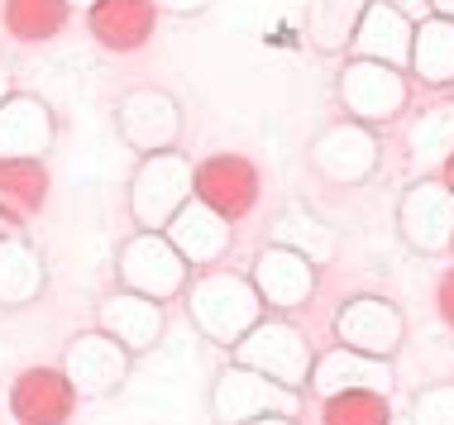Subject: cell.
<instances>
[{"mask_svg":"<svg viewBox=\"0 0 454 425\" xmlns=\"http://www.w3.org/2000/svg\"><path fill=\"white\" fill-rule=\"evenodd\" d=\"M187 315L211 344L235 349L268 311L244 273H201L196 282H187Z\"/></svg>","mask_w":454,"mask_h":425,"instance_id":"6da1fadb","label":"cell"},{"mask_svg":"<svg viewBox=\"0 0 454 425\" xmlns=\"http://www.w3.org/2000/svg\"><path fill=\"white\" fill-rule=\"evenodd\" d=\"M192 187H196V163L182 149L139 158V167L129 173V191H125L134 229H144V235H163L168 220L192 201Z\"/></svg>","mask_w":454,"mask_h":425,"instance_id":"7a4b0ae2","label":"cell"},{"mask_svg":"<svg viewBox=\"0 0 454 425\" xmlns=\"http://www.w3.org/2000/svg\"><path fill=\"white\" fill-rule=\"evenodd\" d=\"M301 406H306L301 392L244 368V363H225L211 382V421L215 425H249L259 416H292L297 421Z\"/></svg>","mask_w":454,"mask_h":425,"instance_id":"3957f363","label":"cell"},{"mask_svg":"<svg viewBox=\"0 0 454 425\" xmlns=\"http://www.w3.org/2000/svg\"><path fill=\"white\" fill-rule=\"evenodd\" d=\"M235 363L263 373V378H273L282 387H292V392H301L306 378H311L316 349H311V339H306L292 321H282V315H263V321L235 344Z\"/></svg>","mask_w":454,"mask_h":425,"instance_id":"277c9868","label":"cell"},{"mask_svg":"<svg viewBox=\"0 0 454 425\" xmlns=\"http://www.w3.org/2000/svg\"><path fill=\"white\" fill-rule=\"evenodd\" d=\"M182 129H187V115H182L177 96L163 87H129L115 101V135L139 158L177 149Z\"/></svg>","mask_w":454,"mask_h":425,"instance_id":"5b68a950","label":"cell"},{"mask_svg":"<svg viewBox=\"0 0 454 425\" xmlns=\"http://www.w3.org/2000/svg\"><path fill=\"white\" fill-rule=\"evenodd\" d=\"M335 96L345 105V120H359V125L378 129L387 120H397L411 101V81L407 72L368 63V58H349L335 77Z\"/></svg>","mask_w":454,"mask_h":425,"instance_id":"8992f818","label":"cell"},{"mask_svg":"<svg viewBox=\"0 0 454 425\" xmlns=\"http://www.w3.org/2000/svg\"><path fill=\"white\" fill-rule=\"evenodd\" d=\"M306 163L330 187H364L383 163V143H378V129L359 125V120H335L311 139Z\"/></svg>","mask_w":454,"mask_h":425,"instance_id":"52a82bcc","label":"cell"},{"mask_svg":"<svg viewBox=\"0 0 454 425\" xmlns=\"http://www.w3.org/2000/svg\"><path fill=\"white\" fill-rule=\"evenodd\" d=\"M397 235L421 259H440L454 244V197L440 177H416L397 197Z\"/></svg>","mask_w":454,"mask_h":425,"instance_id":"ba28073f","label":"cell"},{"mask_svg":"<svg viewBox=\"0 0 454 425\" xmlns=\"http://www.w3.org/2000/svg\"><path fill=\"white\" fill-rule=\"evenodd\" d=\"M335 344L340 349H354V354H368V359H397V349L407 344V315H402L397 301L387 297H349L335 306Z\"/></svg>","mask_w":454,"mask_h":425,"instance_id":"9c48e42d","label":"cell"},{"mask_svg":"<svg viewBox=\"0 0 454 425\" xmlns=\"http://www.w3.org/2000/svg\"><path fill=\"white\" fill-rule=\"evenodd\" d=\"M115 277L125 291H139L149 301H173L187 291L192 282V268L182 263V253L168 244L163 235H129L120 244V259H115Z\"/></svg>","mask_w":454,"mask_h":425,"instance_id":"30bf717a","label":"cell"},{"mask_svg":"<svg viewBox=\"0 0 454 425\" xmlns=\"http://www.w3.org/2000/svg\"><path fill=\"white\" fill-rule=\"evenodd\" d=\"M129 363L134 354L129 349H120L110 335L101 330H82L67 339L63 349V378L72 382V392H77V402H101V397H115L120 387L129 378Z\"/></svg>","mask_w":454,"mask_h":425,"instance_id":"8fae6325","label":"cell"},{"mask_svg":"<svg viewBox=\"0 0 454 425\" xmlns=\"http://www.w3.org/2000/svg\"><path fill=\"white\" fill-rule=\"evenodd\" d=\"M192 197L206 205V211H215L220 220L239 225L254 215V205L263 197V177L259 167L249 163L244 153H211L196 163V187Z\"/></svg>","mask_w":454,"mask_h":425,"instance_id":"7c38bea8","label":"cell"},{"mask_svg":"<svg viewBox=\"0 0 454 425\" xmlns=\"http://www.w3.org/2000/svg\"><path fill=\"white\" fill-rule=\"evenodd\" d=\"M96 330L110 335L120 349H129V354H149V349H158V339L168 330L163 301H149V297H139V291L115 287L96 301Z\"/></svg>","mask_w":454,"mask_h":425,"instance_id":"4fadbf2b","label":"cell"},{"mask_svg":"<svg viewBox=\"0 0 454 425\" xmlns=\"http://www.w3.org/2000/svg\"><path fill=\"white\" fill-rule=\"evenodd\" d=\"M249 282L259 291L263 311H297L316 297V282H321V268L301 259L292 249H278V244H263L254 253V268H249Z\"/></svg>","mask_w":454,"mask_h":425,"instance_id":"5bb4252c","label":"cell"},{"mask_svg":"<svg viewBox=\"0 0 454 425\" xmlns=\"http://www.w3.org/2000/svg\"><path fill=\"white\" fill-rule=\"evenodd\" d=\"M311 397H340V392H383L392 397V387H397V373H392L387 359H368V354H354V349H321L311 363Z\"/></svg>","mask_w":454,"mask_h":425,"instance_id":"9a60e30c","label":"cell"},{"mask_svg":"<svg viewBox=\"0 0 454 425\" xmlns=\"http://www.w3.org/2000/svg\"><path fill=\"white\" fill-rule=\"evenodd\" d=\"M72 411H77V392L63 378V368H24L15 382H10V416L15 425H67Z\"/></svg>","mask_w":454,"mask_h":425,"instance_id":"2e32d148","label":"cell"},{"mask_svg":"<svg viewBox=\"0 0 454 425\" xmlns=\"http://www.w3.org/2000/svg\"><path fill=\"white\" fill-rule=\"evenodd\" d=\"M53 139H58V120L48 101H39L29 91H15L0 101V163H10V158H48Z\"/></svg>","mask_w":454,"mask_h":425,"instance_id":"e0dca14e","label":"cell"},{"mask_svg":"<svg viewBox=\"0 0 454 425\" xmlns=\"http://www.w3.org/2000/svg\"><path fill=\"white\" fill-rule=\"evenodd\" d=\"M163 239L182 253L187 268H211V263H220L230 253V244H235V225L220 220L215 211H206V205L192 197L173 220H168Z\"/></svg>","mask_w":454,"mask_h":425,"instance_id":"ac0fdd59","label":"cell"},{"mask_svg":"<svg viewBox=\"0 0 454 425\" xmlns=\"http://www.w3.org/2000/svg\"><path fill=\"white\" fill-rule=\"evenodd\" d=\"M268 244L301 253L311 268H330V263L340 259V244H345V239H340V229L330 225L325 215H316L306 201H287L273 215V225H268Z\"/></svg>","mask_w":454,"mask_h":425,"instance_id":"d6986e66","label":"cell"},{"mask_svg":"<svg viewBox=\"0 0 454 425\" xmlns=\"http://www.w3.org/2000/svg\"><path fill=\"white\" fill-rule=\"evenodd\" d=\"M87 29L106 53H139L158 29L153 0H96L87 10Z\"/></svg>","mask_w":454,"mask_h":425,"instance_id":"ffe728a7","label":"cell"},{"mask_svg":"<svg viewBox=\"0 0 454 425\" xmlns=\"http://www.w3.org/2000/svg\"><path fill=\"white\" fill-rule=\"evenodd\" d=\"M411 29L416 24L407 15H397V10L383 5V0H368L359 29H354L349 58H368V63L407 72V63H411Z\"/></svg>","mask_w":454,"mask_h":425,"instance_id":"44dd1931","label":"cell"},{"mask_svg":"<svg viewBox=\"0 0 454 425\" xmlns=\"http://www.w3.org/2000/svg\"><path fill=\"white\" fill-rule=\"evenodd\" d=\"M43 205H48L43 158H10V163H0V220H5V229L39 220Z\"/></svg>","mask_w":454,"mask_h":425,"instance_id":"7402d4cb","label":"cell"},{"mask_svg":"<svg viewBox=\"0 0 454 425\" xmlns=\"http://www.w3.org/2000/svg\"><path fill=\"white\" fill-rule=\"evenodd\" d=\"M48 287V263L34 239L0 235V306H29Z\"/></svg>","mask_w":454,"mask_h":425,"instance_id":"603a6c76","label":"cell"},{"mask_svg":"<svg viewBox=\"0 0 454 425\" xmlns=\"http://www.w3.org/2000/svg\"><path fill=\"white\" fill-rule=\"evenodd\" d=\"M407 72L416 81H426L431 91L454 87V19L426 15L411 29V63Z\"/></svg>","mask_w":454,"mask_h":425,"instance_id":"cb8c5ba5","label":"cell"},{"mask_svg":"<svg viewBox=\"0 0 454 425\" xmlns=\"http://www.w3.org/2000/svg\"><path fill=\"white\" fill-rule=\"evenodd\" d=\"M364 10H368V0H311L306 5V43L321 58L349 53Z\"/></svg>","mask_w":454,"mask_h":425,"instance_id":"d4e9b609","label":"cell"},{"mask_svg":"<svg viewBox=\"0 0 454 425\" xmlns=\"http://www.w3.org/2000/svg\"><path fill=\"white\" fill-rule=\"evenodd\" d=\"M72 5L67 0H0V24L20 43H48L67 29Z\"/></svg>","mask_w":454,"mask_h":425,"instance_id":"484cf974","label":"cell"},{"mask_svg":"<svg viewBox=\"0 0 454 425\" xmlns=\"http://www.w3.org/2000/svg\"><path fill=\"white\" fill-rule=\"evenodd\" d=\"M407 153L416 163H445L454 153V101H435L416 111V120L407 125Z\"/></svg>","mask_w":454,"mask_h":425,"instance_id":"4316f807","label":"cell"},{"mask_svg":"<svg viewBox=\"0 0 454 425\" xmlns=\"http://www.w3.org/2000/svg\"><path fill=\"white\" fill-rule=\"evenodd\" d=\"M321 425H392V397L383 392H340L321 402Z\"/></svg>","mask_w":454,"mask_h":425,"instance_id":"83f0119b","label":"cell"},{"mask_svg":"<svg viewBox=\"0 0 454 425\" xmlns=\"http://www.w3.org/2000/svg\"><path fill=\"white\" fill-rule=\"evenodd\" d=\"M407 425H454V382H426L411 392Z\"/></svg>","mask_w":454,"mask_h":425,"instance_id":"f1b7e54d","label":"cell"},{"mask_svg":"<svg viewBox=\"0 0 454 425\" xmlns=\"http://www.w3.org/2000/svg\"><path fill=\"white\" fill-rule=\"evenodd\" d=\"M215 0H153V10L158 15H173V19H196V15H206Z\"/></svg>","mask_w":454,"mask_h":425,"instance_id":"f546056e","label":"cell"},{"mask_svg":"<svg viewBox=\"0 0 454 425\" xmlns=\"http://www.w3.org/2000/svg\"><path fill=\"white\" fill-rule=\"evenodd\" d=\"M435 311H440V325L454 335V268L435 282Z\"/></svg>","mask_w":454,"mask_h":425,"instance_id":"4dcf8cb0","label":"cell"},{"mask_svg":"<svg viewBox=\"0 0 454 425\" xmlns=\"http://www.w3.org/2000/svg\"><path fill=\"white\" fill-rule=\"evenodd\" d=\"M383 5H392L397 15H407L411 24H421L426 15H431V5H426V0H383Z\"/></svg>","mask_w":454,"mask_h":425,"instance_id":"1f68e13d","label":"cell"},{"mask_svg":"<svg viewBox=\"0 0 454 425\" xmlns=\"http://www.w3.org/2000/svg\"><path fill=\"white\" fill-rule=\"evenodd\" d=\"M431 5V15H440V19H454V0H426Z\"/></svg>","mask_w":454,"mask_h":425,"instance_id":"d6a6232c","label":"cell"},{"mask_svg":"<svg viewBox=\"0 0 454 425\" xmlns=\"http://www.w3.org/2000/svg\"><path fill=\"white\" fill-rule=\"evenodd\" d=\"M5 96H15V77H10V67L0 63V101H5Z\"/></svg>","mask_w":454,"mask_h":425,"instance_id":"836d02e7","label":"cell"},{"mask_svg":"<svg viewBox=\"0 0 454 425\" xmlns=\"http://www.w3.org/2000/svg\"><path fill=\"white\" fill-rule=\"evenodd\" d=\"M440 182H445V187H450V197H454V153L445 158V163H440Z\"/></svg>","mask_w":454,"mask_h":425,"instance_id":"e575fe53","label":"cell"},{"mask_svg":"<svg viewBox=\"0 0 454 425\" xmlns=\"http://www.w3.org/2000/svg\"><path fill=\"white\" fill-rule=\"evenodd\" d=\"M249 425H297L292 416H259V421H249Z\"/></svg>","mask_w":454,"mask_h":425,"instance_id":"d590c367","label":"cell"},{"mask_svg":"<svg viewBox=\"0 0 454 425\" xmlns=\"http://www.w3.org/2000/svg\"><path fill=\"white\" fill-rule=\"evenodd\" d=\"M67 5H72V10H77V5H87V10H91V5H96V0H67Z\"/></svg>","mask_w":454,"mask_h":425,"instance_id":"8d00e7d4","label":"cell"},{"mask_svg":"<svg viewBox=\"0 0 454 425\" xmlns=\"http://www.w3.org/2000/svg\"><path fill=\"white\" fill-rule=\"evenodd\" d=\"M0 235H10V229H5V220H0Z\"/></svg>","mask_w":454,"mask_h":425,"instance_id":"74e56055","label":"cell"},{"mask_svg":"<svg viewBox=\"0 0 454 425\" xmlns=\"http://www.w3.org/2000/svg\"><path fill=\"white\" fill-rule=\"evenodd\" d=\"M450 253H454V244H450Z\"/></svg>","mask_w":454,"mask_h":425,"instance_id":"f35d334b","label":"cell"}]
</instances>
